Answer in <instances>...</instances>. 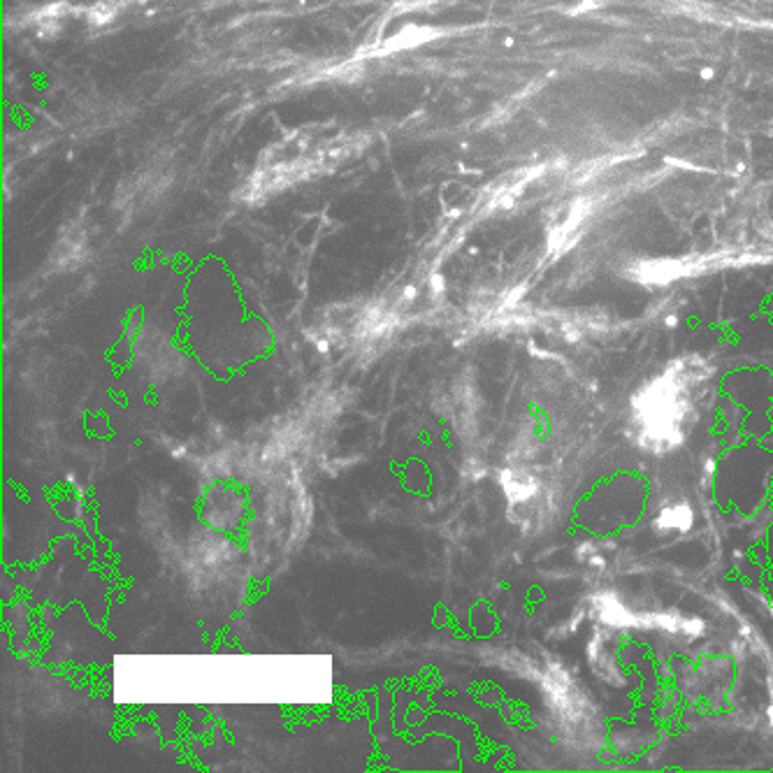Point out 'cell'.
Returning <instances> with one entry per match:
<instances>
[]
</instances>
